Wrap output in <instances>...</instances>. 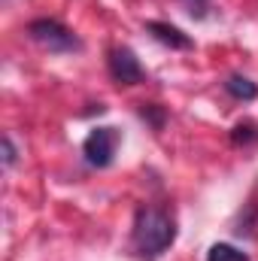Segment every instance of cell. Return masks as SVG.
<instances>
[{
    "mask_svg": "<svg viewBox=\"0 0 258 261\" xmlns=\"http://www.w3.org/2000/svg\"><path fill=\"white\" fill-rule=\"evenodd\" d=\"M116 149H119L116 128H94L82 143V155L91 167H110L116 158Z\"/></svg>",
    "mask_w": 258,
    "mask_h": 261,
    "instance_id": "3957f363",
    "label": "cell"
},
{
    "mask_svg": "<svg viewBox=\"0 0 258 261\" xmlns=\"http://www.w3.org/2000/svg\"><path fill=\"white\" fill-rule=\"evenodd\" d=\"M231 140L240 146V143H249V140H258V125H252V122H240L237 128L231 130Z\"/></svg>",
    "mask_w": 258,
    "mask_h": 261,
    "instance_id": "ba28073f",
    "label": "cell"
},
{
    "mask_svg": "<svg viewBox=\"0 0 258 261\" xmlns=\"http://www.w3.org/2000/svg\"><path fill=\"white\" fill-rule=\"evenodd\" d=\"M225 91H228L231 97H237V100H255V97H258V85L252 82V79L240 76V73L228 76V82H225Z\"/></svg>",
    "mask_w": 258,
    "mask_h": 261,
    "instance_id": "8992f818",
    "label": "cell"
},
{
    "mask_svg": "<svg viewBox=\"0 0 258 261\" xmlns=\"http://www.w3.org/2000/svg\"><path fill=\"white\" fill-rule=\"evenodd\" d=\"M207 261H249V255L240 252V249L231 246V243H213L210 252H207Z\"/></svg>",
    "mask_w": 258,
    "mask_h": 261,
    "instance_id": "52a82bcc",
    "label": "cell"
},
{
    "mask_svg": "<svg viewBox=\"0 0 258 261\" xmlns=\"http://www.w3.org/2000/svg\"><path fill=\"white\" fill-rule=\"evenodd\" d=\"M28 34H31V40L37 46H43L49 52H79L82 49L79 37L70 28H64L61 21H55V18H37V21H31Z\"/></svg>",
    "mask_w": 258,
    "mask_h": 261,
    "instance_id": "7a4b0ae2",
    "label": "cell"
},
{
    "mask_svg": "<svg viewBox=\"0 0 258 261\" xmlns=\"http://www.w3.org/2000/svg\"><path fill=\"white\" fill-rule=\"evenodd\" d=\"M3 164H6V167H12V164H15V146H12V140H9V137H3Z\"/></svg>",
    "mask_w": 258,
    "mask_h": 261,
    "instance_id": "30bf717a",
    "label": "cell"
},
{
    "mask_svg": "<svg viewBox=\"0 0 258 261\" xmlns=\"http://www.w3.org/2000/svg\"><path fill=\"white\" fill-rule=\"evenodd\" d=\"M146 31L158 40V43H164V46H170V49H192V37H186L179 28H173V24H167V21H149L146 24Z\"/></svg>",
    "mask_w": 258,
    "mask_h": 261,
    "instance_id": "5b68a950",
    "label": "cell"
},
{
    "mask_svg": "<svg viewBox=\"0 0 258 261\" xmlns=\"http://www.w3.org/2000/svg\"><path fill=\"white\" fill-rule=\"evenodd\" d=\"M176 240V225L173 219L158 210V206H143L134 219V243H137V252L146 255V258H155L161 255L170 243Z\"/></svg>",
    "mask_w": 258,
    "mask_h": 261,
    "instance_id": "6da1fadb",
    "label": "cell"
},
{
    "mask_svg": "<svg viewBox=\"0 0 258 261\" xmlns=\"http://www.w3.org/2000/svg\"><path fill=\"white\" fill-rule=\"evenodd\" d=\"M110 73H113V79L119 85H137L146 76L140 61H137V55L131 52L128 46H119V49L110 52Z\"/></svg>",
    "mask_w": 258,
    "mask_h": 261,
    "instance_id": "277c9868",
    "label": "cell"
},
{
    "mask_svg": "<svg viewBox=\"0 0 258 261\" xmlns=\"http://www.w3.org/2000/svg\"><path fill=\"white\" fill-rule=\"evenodd\" d=\"M140 116H143V119H152V128H161V122H164V113H161V110H155V103L143 107V110H140Z\"/></svg>",
    "mask_w": 258,
    "mask_h": 261,
    "instance_id": "9c48e42d",
    "label": "cell"
}]
</instances>
